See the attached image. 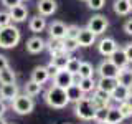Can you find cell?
<instances>
[{"label": "cell", "mask_w": 132, "mask_h": 124, "mask_svg": "<svg viewBox=\"0 0 132 124\" xmlns=\"http://www.w3.org/2000/svg\"><path fill=\"white\" fill-rule=\"evenodd\" d=\"M46 69H48V73H50V76H55V74H56L58 71H60V69H58V68H56V66H55V65H53V63H50V65L46 66Z\"/></svg>", "instance_id": "obj_41"}, {"label": "cell", "mask_w": 132, "mask_h": 124, "mask_svg": "<svg viewBox=\"0 0 132 124\" xmlns=\"http://www.w3.org/2000/svg\"><path fill=\"white\" fill-rule=\"evenodd\" d=\"M106 0H88V7L91 10H101L102 7H104Z\"/></svg>", "instance_id": "obj_36"}, {"label": "cell", "mask_w": 132, "mask_h": 124, "mask_svg": "<svg viewBox=\"0 0 132 124\" xmlns=\"http://www.w3.org/2000/svg\"><path fill=\"white\" fill-rule=\"evenodd\" d=\"M74 78H76V74H71L69 71H66V69H60V71L53 76V84L66 89L68 86L74 84Z\"/></svg>", "instance_id": "obj_6"}, {"label": "cell", "mask_w": 132, "mask_h": 124, "mask_svg": "<svg viewBox=\"0 0 132 124\" xmlns=\"http://www.w3.org/2000/svg\"><path fill=\"white\" fill-rule=\"evenodd\" d=\"M124 32H126L127 35H132V18H129L124 23Z\"/></svg>", "instance_id": "obj_39"}, {"label": "cell", "mask_w": 132, "mask_h": 124, "mask_svg": "<svg viewBox=\"0 0 132 124\" xmlns=\"http://www.w3.org/2000/svg\"><path fill=\"white\" fill-rule=\"evenodd\" d=\"M97 73H99V76H101V78H114V80H116L117 74H119V68L111 60H104L101 65H99Z\"/></svg>", "instance_id": "obj_7"}, {"label": "cell", "mask_w": 132, "mask_h": 124, "mask_svg": "<svg viewBox=\"0 0 132 124\" xmlns=\"http://www.w3.org/2000/svg\"><path fill=\"white\" fill-rule=\"evenodd\" d=\"M63 48L66 53H73L74 50L79 48V43L76 38H63Z\"/></svg>", "instance_id": "obj_30"}, {"label": "cell", "mask_w": 132, "mask_h": 124, "mask_svg": "<svg viewBox=\"0 0 132 124\" xmlns=\"http://www.w3.org/2000/svg\"><path fill=\"white\" fill-rule=\"evenodd\" d=\"M0 124H7L5 121H3V118H2V116H0Z\"/></svg>", "instance_id": "obj_44"}, {"label": "cell", "mask_w": 132, "mask_h": 124, "mask_svg": "<svg viewBox=\"0 0 132 124\" xmlns=\"http://www.w3.org/2000/svg\"><path fill=\"white\" fill-rule=\"evenodd\" d=\"M66 96H68L69 103H78L79 99L84 98V93H82L81 88L76 84V83H74V84H71V86H68V88H66Z\"/></svg>", "instance_id": "obj_19"}, {"label": "cell", "mask_w": 132, "mask_h": 124, "mask_svg": "<svg viewBox=\"0 0 132 124\" xmlns=\"http://www.w3.org/2000/svg\"><path fill=\"white\" fill-rule=\"evenodd\" d=\"M124 119H126V118H124L122 113L119 111V107H111L109 106V111H107V119H106L107 122H109V124H121Z\"/></svg>", "instance_id": "obj_23"}, {"label": "cell", "mask_w": 132, "mask_h": 124, "mask_svg": "<svg viewBox=\"0 0 132 124\" xmlns=\"http://www.w3.org/2000/svg\"><path fill=\"white\" fill-rule=\"evenodd\" d=\"M107 111H109V107H99V109H96V113H94V121L104 122L107 119Z\"/></svg>", "instance_id": "obj_32"}, {"label": "cell", "mask_w": 132, "mask_h": 124, "mask_svg": "<svg viewBox=\"0 0 132 124\" xmlns=\"http://www.w3.org/2000/svg\"><path fill=\"white\" fill-rule=\"evenodd\" d=\"M12 25V18L8 15V12H0V28Z\"/></svg>", "instance_id": "obj_35"}, {"label": "cell", "mask_w": 132, "mask_h": 124, "mask_svg": "<svg viewBox=\"0 0 132 124\" xmlns=\"http://www.w3.org/2000/svg\"><path fill=\"white\" fill-rule=\"evenodd\" d=\"M8 15H10V18L16 23L25 22V20H27V15H28V8L25 5H22V3H18V5L12 7L10 10H8Z\"/></svg>", "instance_id": "obj_13"}, {"label": "cell", "mask_w": 132, "mask_h": 124, "mask_svg": "<svg viewBox=\"0 0 132 124\" xmlns=\"http://www.w3.org/2000/svg\"><path fill=\"white\" fill-rule=\"evenodd\" d=\"M97 124H109V122H107V121H104V122H97Z\"/></svg>", "instance_id": "obj_46"}, {"label": "cell", "mask_w": 132, "mask_h": 124, "mask_svg": "<svg viewBox=\"0 0 132 124\" xmlns=\"http://www.w3.org/2000/svg\"><path fill=\"white\" fill-rule=\"evenodd\" d=\"M79 65H81V61L78 60V58H69L68 65H66V71H69L71 74H78V71H79Z\"/></svg>", "instance_id": "obj_31"}, {"label": "cell", "mask_w": 132, "mask_h": 124, "mask_svg": "<svg viewBox=\"0 0 132 124\" xmlns=\"http://www.w3.org/2000/svg\"><path fill=\"white\" fill-rule=\"evenodd\" d=\"M116 86H117V80H114V78H101V80L96 83L97 89H102L109 94L116 89Z\"/></svg>", "instance_id": "obj_21"}, {"label": "cell", "mask_w": 132, "mask_h": 124, "mask_svg": "<svg viewBox=\"0 0 132 124\" xmlns=\"http://www.w3.org/2000/svg\"><path fill=\"white\" fill-rule=\"evenodd\" d=\"M15 81H16L15 71L10 66L0 71V84H15Z\"/></svg>", "instance_id": "obj_22"}, {"label": "cell", "mask_w": 132, "mask_h": 124, "mask_svg": "<svg viewBox=\"0 0 132 124\" xmlns=\"http://www.w3.org/2000/svg\"><path fill=\"white\" fill-rule=\"evenodd\" d=\"M50 80V73L46 69V66H36L31 71V81L38 83V84H45Z\"/></svg>", "instance_id": "obj_17"}, {"label": "cell", "mask_w": 132, "mask_h": 124, "mask_svg": "<svg viewBox=\"0 0 132 124\" xmlns=\"http://www.w3.org/2000/svg\"><path fill=\"white\" fill-rule=\"evenodd\" d=\"M46 48V41H45L41 36H33L27 41V51L31 53V55H36V53L43 51Z\"/></svg>", "instance_id": "obj_12"}, {"label": "cell", "mask_w": 132, "mask_h": 124, "mask_svg": "<svg viewBox=\"0 0 132 124\" xmlns=\"http://www.w3.org/2000/svg\"><path fill=\"white\" fill-rule=\"evenodd\" d=\"M127 104H129L132 107V91H130V94H129V98H127Z\"/></svg>", "instance_id": "obj_43"}, {"label": "cell", "mask_w": 132, "mask_h": 124, "mask_svg": "<svg viewBox=\"0 0 132 124\" xmlns=\"http://www.w3.org/2000/svg\"><path fill=\"white\" fill-rule=\"evenodd\" d=\"M124 53H126L129 63H132V43H127L126 47H124Z\"/></svg>", "instance_id": "obj_37"}, {"label": "cell", "mask_w": 132, "mask_h": 124, "mask_svg": "<svg viewBox=\"0 0 132 124\" xmlns=\"http://www.w3.org/2000/svg\"><path fill=\"white\" fill-rule=\"evenodd\" d=\"M5 111H7V106H5V103H3V99H0V116H3Z\"/></svg>", "instance_id": "obj_42"}, {"label": "cell", "mask_w": 132, "mask_h": 124, "mask_svg": "<svg viewBox=\"0 0 132 124\" xmlns=\"http://www.w3.org/2000/svg\"><path fill=\"white\" fill-rule=\"evenodd\" d=\"M78 33H79V27L69 25V27H66V36L64 38H78Z\"/></svg>", "instance_id": "obj_33"}, {"label": "cell", "mask_w": 132, "mask_h": 124, "mask_svg": "<svg viewBox=\"0 0 132 124\" xmlns=\"http://www.w3.org/2000/svg\"><path fill=\"white\" fill-rule=\"evenodd\" d=\"M69 53H66V51H63V53H58V55H55V56H51V63L56 66L58 69H66V65H68V61H69Z\"/></svg>", "instance_id": "obj_24"}, {"label": "cell", "mask_w": 132, "mask_h": 124, "mask_svg": "<svg viewBox=\"0 0 132 124\" xmlns=\"http://www.w3.org/2000/svg\"><path fill=\"white\" fill-rule=\"evenodd\" d=\"M94 113H96V107L91 103V98H82L78 103H74V114L78 116L82 121H91L94 119Z\"/></svg>", "instance_id": "obj_3"}, {"label": "cell", "mask_w": 132, "mask_h": 124, "mask_svg": "<svg viewBox=\"0 0 132 124\" xmlns=\"http://www.w3.org/2000/svg\"><path fill=\"white\" fill-rule=\"evenodd\" d=\"M117 84H121V86H126V88H129L132 89V68H122V69H119V74H117Z\"/></svg>", "instance_id": "obj_16"}, {"label": "cell", "mask_w": 132, "mask_h": 124, "mask_svg": "<svg viewBox=\"0 0 132 124\" xmlns=\"http://www.w3.org/2000/svg\"><path fill=\"white\" fill-rule=\"evenodd\" d=\"M129 94H130V89L129 88L117 84V86H116V89L111 93V99H114V101H117V103H124V101H127Z\"/></svg>", "instance_id": "obj_18"}, {"label": "cell", "mask_w": 132, "mask_h": 124, "mask_svg": "<svg viewBox=\"0 0 132 124\" xmlns=\"http://www.w3.org/2000/svg\"><path fill=\"white\" fill-rule=\"evenodd\" d=\"M36 7H38V12L41 17H50L56 12L58 3H56V0H38Z\"/></svg>", "instance_id": "obj_9"}, {"label": "cell", "mask_w": 132, "mask_h": 124, "mask_svg": "<svg viewBox=\"0 0 132 124\" xmlns=\"http://www.w3.org/2000/svg\"><path fill=\"white\" fill-rule=\"evenodd\" d=\"M5 68H8V60H7V56L0 55V71L5 69Z\"/></svg>", "instance_id": "obj_40"}, {"label": "cell", "mask_w": 132, "mask_h": 124, "mask_svg": "<svg viewBox=\"0 0 132 124\" xmlns=\"http://www.w3.org/2000/svg\"><path fill=\"white\" fill-rule=\"evenodd\" d=\"M16 96H18L16 84H2L0 86V99H3V101H13Z\"/></svg>", "instance_id": "obj_15"}, {"label": "cell", "mask_w": 132, "mask_h": 124, "mask_svg": "<svg viewBox=\"0 0 132 124\" xmlns=\"http://www.w3.org/2000/svg\"><path fill=\"white\" fill-rule=\"evenodd\" d=\"M129 5H130V10H132V0H129Z\"/></svg>", "instance_id": "obj_45"}, {"label": "cell", "mask_w": 132, "mask_h": 124, "mask_svg": "<svg viewBox=\"0 0 132 124\" xmlns=\"http://www.w3.org/2000/svg\"><path fill=\"white\" fill-rule=\"evenodd\" d=\"M117 43H116V40L114 38H109V36H106V38H102L101 41H99V45H97V50H99V53H101L102 56H107L109 58L112 53L117 50Z\"/></svg>", "instance_id": "obj_8"}, {"label": "cell", "mask_w": 132, "mask_h": 124, "mask_svg": "<svg viewBox=\"0 0 132 124\" xmlns=\"http://www.w3.org/2000/svg\"><path fill=\"white\" fill-rule=\"evenodd\" d=\"M7 124H10V122H7Z\"/></svg>", "instance_id": "obj_48"}, {"label": "cell", "mask_w": 132, "mask_h": 124, "mask_svg": "<svg viewBox=\"0 0 132 124\" xmlns=\"http://www.w3.org/2000/svg\"><path fill=\"white\" fill-rule=\"evenodd\" d=\"M93 74H94L93 65L88 63V61H81L79 71H78V76H79V78H93Z\"/></svg>", "instance_id": "obj_28"}, {"label": "cell", "mask_w": 132, "mask_h": 124, "mask_svg": "<svg viewBox=\"0 0 132 124\" xmlns=\"http://www.w3.org/2000/svg\"><path fill=\"white\" fill-rule=\"evenodd\" d=\"M119 111L122 113L124 118H129V116H132V107L127 104V101H124V103H119Z\"/></svg>", "instance_id": "obj_34"}, {"label": "cell", "mask_w": 132, "mask_h": 124, "mask_svg": "<svg viewBox=\"0 0 132 124\" xmlns=\"http://www.w3.org/2000/svg\"><path fill=\"white\" fill-rule=\"evenodd\" d=\"M40 91H41V84H38V83H35V81H31V80L25 84V94H27V96H30V98L38 96Z\"/></svg>", "instance_id": "obj_29"}, {"label": "cell", "mask_w": 132, "mask_h": 124, "mask_svg": "<svg viewBox=\"0 0 132 124\" xmlns=\"http://www.w3.org/2000/svg\"><path fill=\"white\" fill-rule=\"evenodd\" d=\"M112 8H114V12L117 15H121V17H124V15H127L130 12V5H129V0H114V5H112Z\"/></svg>", "instance_id": "obj_27"}, {"label": "cell", "mask_w": 132, "mask_h": 124, "mask_svg": "<svg viewBox=\"0 0 132 124\" xmlns=\"http://www.w3.org/2000/svg\"><path fill=\"white\" fill-rule=\"evenodd\" d=\"M78 86L81 88L82 93H91V91H94L96 89V81H94V78H79L76 83Z\"/></svg>", "instance_id": "obj_26"}, {"label": "cell", "mask_w": 132, "mask_h": 124, "mask_svg": "<svg viewBox=\"0 0 132 124\" xmlns=\"http://www.w3.org/2000/svg\"><path fill=\"white\" fill-rule=\"evenodd\" d=\"M107 27H109V22H107V18L104 15H94L88 22V27L86 28L91 30L94 35H102L107 30Z\"/></svg>", "instance_id": "obj_5"}, {"label": "cell", "mask_w": 132, "mask_h": 124, "mask_svg": "<svg viewBox=\"0 0 132 124\" xmlns=\"http://www.w3.org/2000/svg\"><path fill=\"white\" fill-rule=\"evenodd\" d=\"M28 27H30V30L33 33H41L45 28H46V20H45V17L36 15V17H33V18H30Z\"/></svg>", "instance_id": "obj_20"}, {"label": "cell", "mask_w": 132, "mask_h": 124, "mask_svg": "<svg viewBox=\"0 0 132 124\" xmlns=\"http://www.w3.org/2000/svg\"><path fill=\"white\" fill-rule=\"evenodd\" d=\"M46 48L50 51V55L55 56L58 53H63L64 48H63V40H56V38H50V41L46 43Z\"/></svg>", "instance_id": "obj_25"}, {"label": "cell", "mask_w": 132, "mask_h": 124, "mask_svg": "<svg viewBox=\"0 0 132 124\" xmlns=\"http://www.w3.org/2000/svg\"><path fill=\"white\" fill-rule=\"evenodd\" d=\"M48 33H50V38H56V40H63L66 36V25L60 20H55L51 25L48 27Z\"/></svg>", "instance_id": "obj_10"}, {"label": "cell", "mask_w": 132, "mask_h": 124, "mask_svg": "<svg viewBox=\"0 0 132 124\" xmlns=\"http://www.w3.org/2000/svg\"><path fill=\"white\" fill-rule=\"evenodd\" d=\"M20 30L13 25H8V27L0 28V48H15L20 41Z\"/></svg>", "instance_id": "obj_2"}, {"label": "cell", "mask_w": 132, "mask_h": 124, "mask_svg": "<svg viewBox=\"0 0 132 124\" xmlns=\"http://www.w3.org/2000/svg\"><path fill=\"white\" fill-rule=\"evenodd\" d=\"M78 43H79V47H91V45H94V41H96V35H94L91 30L88 28H79V33H78Z\"/></svg>", "instance_id": "obj_11"}, {"label": "cell", "mask_w": 132, "mask_h": 124, "mask_svg": "<svg viewBox=\"0 0 132 124\" xmlns=\"http://www.w3.org/2000/svg\"><path fill=\"white\" fill-rule=\"evenodd\" d=\"M45 101L50 107H55V109H63L66 107V104L69 103L68 96H66V89L60 88V86H50L45 93Z\"/></svg>", "instance_id": "obj_1"}, {"label": "cell", "mask_w": 132, "mask_h": 124, "mask_svg": "<svg viewBox=\"0 0 132 124\" xmlns=\"http://www.w3.org/2000/svg\"><path fill=\"white\" fill-rule=\"evenodd\" d=\"M109 60L112 61V63L117 66L119 69L127 68V66H129V60H127L126 53H124V48H117V50H116V51L112 53V55L109 56Z\"/></svg>", "instance_id": "obj_14"}, {"label": "cell", "mask_w": 132, "mask_h": 124, "mask_svg": "<svg viewBox=\"0 0 132 124\" xmlns=\"http://www.w3.org/2000/svg\"><path fill=\"white\" fill-rule=\"evenodd\" d=\"M12 107H13V111L16 114L25 116V114H30L33 111L35 103H33V99L30 96H27V94H18V96L12 101Z\"/></svg>", "instance_id": "obj_4"}, {"label": "cell", "mask_w": 132, "mask_h": 124, "mask_svg": "<svg viewBox=\"0 0 132 124\" xmlns=\"http://www.w3.org/2000/svg\"><path fill=\"white\" fill-rule=\"evenodd\" d=\"M84 2H88V0H84Z\"/></svg>", "instance_id": "obj_47"}, {"label": "cell", "mask_w": 132, "mask_h": 124, "mask_svg": "<svg viewBox=\"0 0 132 124\" xmlns=\"http://www.w3.org/2000/svg\"><path fill=\"white\" fill-rule=\"evenodd\" d=\"M20 2H22V0H2V3H3V5H5L7 8H12V7L18 5Z\"/></svg>", "instance_id": "obj_38"}]
</instances>
